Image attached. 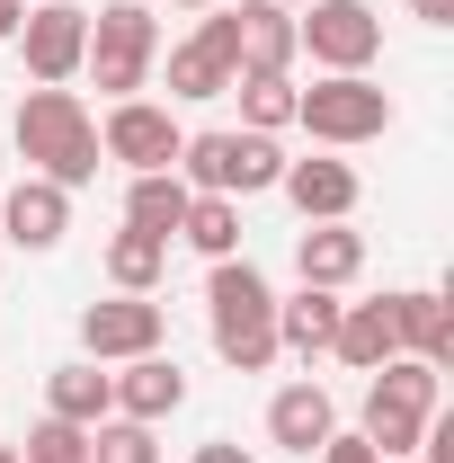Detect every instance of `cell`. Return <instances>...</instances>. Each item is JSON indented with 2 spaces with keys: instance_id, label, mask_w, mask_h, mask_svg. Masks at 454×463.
<instances>
[{
  "instance_id": "cb8c5ba5",
  "label": "cell",
  "mask_w": 454,
  "mask_h": 463,
  "mask_svg": "<svg viewBox=\"0 0 454 463\" xmlns=\"http://www.w3.org/2000/svg\"><path fill=\"white\" fill-rule=\"evenodd\" d=\"M178 241L214 268V259H241V196H187V223Z\"/></svg>"
},
{
  "instance_id": "4dcf8cb0",
  "label": "cell",
  "mask_w": 454,
  "mask_h": 463,
  "mask_svg": "<svg viewBox=\"0 0 454 463\" xmlns=\"http://www.w3.org/2000/svg\"><path fill=\"white\" fill-rule=\"evenodd\" d=\"M18 18H27V0H0V45L18 36Z\"/></svg>"
},
{
  "instance_id": "d6a6232c",
  "label": "cell",
  "mask_w": 454,
  "mask_h": 463,
  "mask_svg": "<svg viewBox=\"0 0 454 463\" xmlns=\"http://www.w3.org/2000/svg\"><path fill=\"white\" fill-rule=\"evenodd\" d=\"M277 9H312V0H277Z\"/></svg>"
},
{
  "instance_id": "d4e9b609",
  "label": "cell",
  "mask_w": 454,
  "mask_h": 463,
  "mask_svg": "<svg viewBox=\"0 0 454 463\" xmlns=\"http://www.w3.org/2000/svg\"><path fill=\"white\" fill-rule=\"evenodd\" d=\"M223 99H241V134H285L294 125V80L285 71H241Z\"/></svg>"
},
{
  "instance_id": "7c38bea8",
  "label": "cell",
  "mask_w": 454,
  "mask_h": 463,
  "mask_svg": "<svg viewBox=\"0 0 454 463\" xmlns=\"http://www.w3.org/2000/svg\"><path fill=\"white\" fill-rule=\"evenodd\" d=\"M285 205L303 214V223H347L356 214V196H365V178L347 170L339 152H321V161H285Z\"/></svg>"
},
{
  "instance_id": "9a60e30c",
  "label": "cell",
  "mask_w": 454,
  "mask_h": 463,
  "mask_svg": "<svg viewBox=\"0 0 454 463\" xmlns=\"http://www.w3.org/2000/svg\"><path fill=\"white\" fill-rule=\"evenodd\" d=\"M294 277L347 294L356 277H365V232H356V223H303V232H294Z\"/></svg>"
},
{
  "instance_id": "5bb4252c",
  "label": "cell",
  "mask_w": 454,
  "mask_h": 463,
  "mask_svg": "<svg viewBox=\"0 0 454 463\" xmlns=\"http://www.w3.org/2000/svg\"><path fill=\"white\" fill-rule=\"evenodd\" d=\"M330 428H339V402H330L312 374H303V383H285L277 402H268V446H285V455H303V463L330 446Z\"/></svg>"
},
{
  "instance_id": "7a4b0ae2",
  "label": "cell",
  "mask_w": 454,
  "mask_h": 463,
  "mask_svg": "<svg viewBox=\"0 0 454 463\" xmlns=\"http://www.w3.org/2000/svg\"><path fill=\"white\" fill-rule=\"evenodd\" d=\"M9 143H18L27 178H54V187L99 178V116L80 108V90H27L9 116Z\"/></svg>"
},
{
  "instance_id": "ffe728a7",
  "label": "cell",
  "mask_w": 454,
  "mask_h": 463,
  "mask_svg": "<svg viewBox=\"0 0 454 463\" xmlns=\"http://www.w3.org/2000/svg\"><path fill=\"white\" fill-rule=\"evenodd\" d=\"M45 419H71V428H99V419H116L108 365H90V356L54 365V374H45Z\"/></svg>"
},
{
  "instance_id": "484cf974",
  "label": "cell",
  "mask_w": 454,
  "mask_h": 463,
  "mask_svg": "<svg viewBox=\"0 0 454 463\" xmlns=\"http://www.w3.org/2000/svg\"><path fill=\"white\" fill-rule=\"evenodd\" d=\"M90 463H161V437L143 419H99L90 428Z\"/></svg>"
},
{
  "instance_id": "d6986e66",
  "label": "cell",
  "mask_w": 454,
  "mask_h": 463,
  "mask_svg": "<svg viewBox=\"0 0 454 463\" xmlns=\"http://www.w3.org/2000/svg\"><path fill=\"white\" fill-rule=\"evenodd\" d=\"M347 374H374V365H393L401 339H393V303H339V339H330Z\"/></svg>"
},
{
  "instance_id": "1f68e13d",
  "label": "cell",
  "mask_w": 454,
  "mask_h": 463,
  "mask_svg": "<svg viewBox=\"0 0 454 463\" xmlns=\"http://www.w3.org/2000/svg\"><path fill=\"white\" fill-rule=\"evenodd\" d=\"M170 9H196V18H205V9H223V0H170Z\"/></svg>"
},
{
  "instance_id": "8fae6325",
  "label": "cell",
  "mask_w": 454,
  "mask_h": 463,
  "mask_svg": "<svg viewBox=\"0 0 454 463\" xmlns=\"http://www.w3.org/2000/svg\"><path fill=\"white\" fill-rule=\"evenodd\" d=\"M62 232H71V187L18 178V187L0 196V241H9V250H62Z\"/></svg>"
},
{
  "instance_id": "836d02e7",
  "label": "cell",
  "mask_w": 454,
  "mask_h": 463,
  "mask_svg": "<svg viewBox=\"0 0 454 463\" xmlns=\"http://www.w3.org/2000/svg\"><path fill=\"white\" fill-rule=\"evenodd\" d=\"M0 463H18V446H0Z\"/></svg>"
},
{
  "instance_id": "ba28073f",
  "label": "cell",
  "mask_w": 454,
  "mask_h": 463,
  "mask_svg": "<svg viewBox=\"0 0 454 463\" xmlns=\"http://www.w3.org/2000/svg\"><path fill=\"white\" fill-rule=\"evenodd\" d=\"M178 143H187V125H178L161 99H116L108 125H99V161H125V178L178 170Z\"/></svg>"
},
{
  "instance_id": "6da1fadb",
  "label": "cell",
  "mask_w": 454,
  "mask_h": 463,
  "mask_svg": "<svg viewBox=\"0 0 454 463\" xmlns=\"http://www.w3.org/2000/svg\"><path fill=\"white\" fill-rule=\"evenodd\" d=\"M205 330H214V356L232 374H268L277 365V286H268V268L250 250L214 259V277H205Z\"/></svg>"
},
{
  "instance_id": "f546056e",
  "label": "cell",
  "mask_w": 454,
  "mask_h": 463,
  "mask_svg": "<svg viewBox=\"0 0 454 463\" xmlns=\"http://www.w3.org/2000/svg\"><path fill=\"white\" fill-rule=\"evenodd\" d=\"M410 18L419 27H454V0H410Z\"/></svg>"
},
{
  "instance_id": "4fadbf2b",
  "label": "cell",
  "mask_w": 454,
  "mask_h": 463,
  "mask_svg": "<svg viewBox=\"0 0 454 463\" xmlns=\"http://www.w3.org/2000/svg\"><path fill=\"white\" fill-rule=\"evenodd\" d=\"M108 392H116V419H143V428H161L178 402H187V374H178V356H125L108 374Z\"/></svg>"
},
{
  "instance_id": "e0dca14e",
  "label": "cell",
  "mask_w": 454,
  "mask_h": 463,
  "mask_svg": "<svg viewBox=\"0 0 454 463\" xmlns=\"http://www.w3.org/2000/svg\"><path fill=\"white\" fill-rule=\"evenodd\" d=\"M330 339H339V294L330 286H294L277 294V356H330Z\"/></svg>"
},
{
  "instance_id": "277c9868",
  "label": "cell",
  "mask_w": 454,
  "mask_h": 463,
  "mask_svg": "<svg viewBox=\"0 0 454 463\" xmlns=\"http://www.w3.org/2000/svg\"><path fill=\"white\" fill-rule=\"evenodd\" d=\"M178 178L196 196H268L285 178L277 134H241V125H214V134H187L178 143Z\"/></svg>"
},
{
  "instance_id": "52a82bcc",
  "label": "cell",
  "mask_w": 454,
  "mask_h": 463,
  "mask_svg": "<svg viewBox=\"0 0 454 463\" xmlns=\"http://www.w3.org/2000/svg\"><path fill=\"white\" fill-rule=\"evenodd\" d=\"M9 45L27 54L36 90H62V80H80V54H90V9L80 0H27V18H18Z\"/></svg>"
},
{
  "instance_id": "f1b7e54d",
  "label": "cell",
  "mask_w": 454,
  "mask_h": 463,
  "mask_svg": "<svg viewBox=\"0 0 454 463\" xmlns=\"http://www.w3.org/2000/svg\"><path fill=\"white\" fill-rule=\"evenodd\" d=\"M187 463H259V455H241L232 437H205V446H196V455H187Z\"/></svg>"
},
{
  "instance_id": "2e32d148",
  "label": "cell",
  "mask_w": 454,
  "mask_h": 463,
  "mask_svg": "<svg viewBox=\"0 0 454 463\" xmlns=\"http://www.w3.org/2000/svg\"><path fill=\"white\" fill-rule=\"evenodd\" d=\"M383 303H393L401 356H419V365H437V374H446V365H454V303H446V294H428V286L383 294Z\"/></svg>"
},
{
  "instance_id": "603a6c76",
  "label": "cell",
  "mask_w": 454,
  "mask_h": 463,
  "mask_svg": "<svg viewBox=\"0 0 454 463\" xmlns=\"http://www.w3.org/2000/svg\"><path fill=\"white\" fill-rule=\"evenodd\" d=\"M161 277H170V241L125 223V232L108 241V286H116V294H152Z\"/></svg>"
},
{
  "instance_id": "9c48e42d",
  "label": "cell",
  "mask_w": 454,
  "mask_h": 463,
  "mask_svg": "<svg viewBox=\"0 0 454 463\" xmlns=\"http://www.w3.org/2000/svg\"><path fill=\"white\" fill-rule=\"evenodd\" d=\"M161 330H170V312L152 294H108V303L80 312V356L90 365H125V356H152Z\"/></svg>"
},
{
  "instance_id": "4316f807",
  "label": "cell",
  "mask_w": 454,
  "mask_h": 463,
  "mask_svg": "<svg viewBox=\"0 0 454 463\" xmlns=\"http://www.w3.org/2000/svg\"><path fill=\"white\" fill-rule=\"evenodd\" d=\"M18 463H90V428H71V419H36L27 446H18Z\"/></svg>"
},
{
  "instance_id": "8992f818",
  "label": "cell",
  "mask_w": 454,
  "mask_h": 463,
  "mask_svg": "<svg viewBox=\"0 0 454 463\" xmlns=\"http://www.w3.org/2000/svg\"><path fill=\"white\" fill-rule=\"evenodd\" d=\"M294 54H312L321 71H374L383 9L374 0H312V9H294Z\"/></svg>"
},
{
  "instance_id": "5b68a950",
  "label": "cell",
  "mask_w": 454,
  "mask_h": 463,
  "mask_svg": "<svg viewBox=\"0 0 454 463\" xmlns=\"http://www.w3.org/2000/svg\"><path fill=\"white\" fill-rule=\"evenodd\" d=\"M294 125L321 152H356V143L393 134V90H374L365 71H321L312 90H294Z\"/></svg>"
},
{
  "instance_id": "30bf717a",
  "label": "cell",
  "mask_w": 454,
  "mask_h": 463,
  "mask_svg": "<svg viewBox=\"0 0 454 463\" xmlns=\"http://www.w3.org/2000/svg\"><path fill=\"white\" fill-rule=\"evenodd\" d=\"M232 71H241V27H232V9H205L196 36L170 45V99H223Z\"/></svg>"
},
{
  "instance_id": "3957f363",
  "label": "cell",
  "mask_w": 454,
  "mask_h": 463,
  "mask_svg": "<svg viewBox=\"0 0 454 463\" xmlns=\"http://www.w3.org/2000/svg\"><path fill=\"white\" fill-rule=\"evenodd\" d=\"M152 62H161V18H152V0H108V9H90V54H80V71L108 90V108L152 90Z\"/></svg>"
},
{
  "instance_id": "7402d4cb",
  "label": "cell",
  "mask_w": 454,
  "mask_h": 463,
  "mask_svg": "<svg viewBox=\"0 0 454 463\" xmlns=\"http://www.w3.org/2000/svg\"><path fill=\"white\" fill-rule=\"evenodd\" d=\"M187 196H196V187H187L178 170H143L134 187H125V223H134V232H161V241H178V223H187Z\"/></svg>"
},
{
  "instance_id": "e575fe53",
  "label": "cell",
  "mask_w": 454,
  "mask_h": 463,
  "mask_svg": "<svg viewBox=\"0 0 454 463\" xmlns=\"http://www.w3.org/2000/svg\"><path fill=\"white\" fill-rule=\"evenodd\" d=\"M393 463H419V455H393Z\"/></svg>"
},
{
  "instance_id": "83f0119b",
  "label": "cell",
  "mask_w": 454,
  "mask_h": 463,
  "mask_svg": "<svg viewBox=\"0 0 454 463\" xmlns=\"http://www.w3.org/2000/svg\"><path fill=\"white\" fill-rule=\"evenodd\" d=\"M312 463H383V455H374L365 437H347V428H330V446H321Z\"/></svg>"
},
{
  "instance_id": "44dd1931",
  "label": "cell",
  "mask_w": 454,
  "mask_h": 463,
  "mask_svg": "<svg viewBox=\"0 0 454 463\" xmlns=\"http://www.w3.org/2000/svg\"><path fill=\"white\" fill-rule=\"evenodd\" d=\"M374 455L393 463V455H419V437H428V410L419 402H401V392H383V383H365V428H356Z\"/></svg>"
},
{
  "instance_id": "ac0fdd59",
  "label": "cell",
  "mask_w": 454,
  "mask_h": 463,
  "mask_svg": "<svg viewBox=\"0 0 454 463\" xmlns=\"http://www.w3.org/2000/svg\"><path fill=\"white\" fill-rule=\"evenodd\" d=\"M232 27H241V71H294V9H277V0H241ZM241 71H232V80H241Z\"/></svg>"
}]
</instances>
